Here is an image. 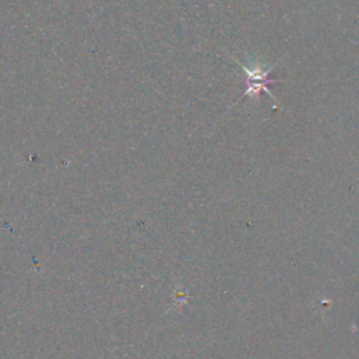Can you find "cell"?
I'll use <instances>...</instances> for the list:
<instances>
[{"label": "cell", "mask_w": 359, "mask_h": 359, "mask_svg": "<svg viewBox=\"0 0 359 359\" xmlns=\"http://www.w3.org/2000/svg\"><path fill=\"white\" fill-rule=\"evenodd\" d=\"M237 65L241 66V69L245 72V84H247V90L244 93L245 97H254L255 100L258 98L261 91H265L271 98L276 100L275 95H272V93L268 88V84L271 83H278L276 79H271L269 73L273 69V66H269L266 70H261L259 67H254V69H248L244 65H241L240 62H237Z\"/></svg>", "instance_id": "cell-1"}]
</instances>
